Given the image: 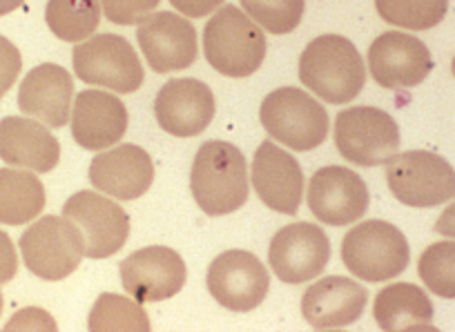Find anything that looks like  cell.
Returning a JSON list of instances; mask_svg holds the SVG:
<instances>
[{
    "instance_id": "cell-1",
    "label": "cell",
    "mask_w": 455,
    "mask_h": 332,
    "mask_svg": "<svg viewBox=\"0 0 455 332\" xmlns=\"http://www.w3.org/2000/svg\"><path fill=\"white\" fill-rule=\"evenodd\" d=\"M190 190L208 217H226L243 208L251 192L243 152L228 141H205L192 161Z\"/></svg>"
},
{
    "instance_id": "cell-2",
    "label": "cell",
    "mask_w": 455,
    "mask_h": 332,
    "mask_svg": "<svg viewBox=\"0 0 455 332\" xmlns=\"http://www.w3.org/2000/svg\"><path fill=\"white\" fill-rule=\"evenodd\" d=\"M299 78L310 91L331 105L351 103L366 85V67L348 38L326 34L304 47Z\"/></svg>"
},
{
    "instance_id": "cell-3",
    "label": "cell",
    "mask_w": 455,
    "mask_h": 332,
    "mask_svg": "<svg viewBox=\"0 0 455 332\" xmlns=\"http://www.w3.org/2000/svg\"><path fill=\"white\" fill-rule=\"evenodd\" d=\"M264 32L239 7L226 5L205 23L204 54L214 72L228 78L252 76L264 65Z\"/></svg>"
},
{
    "instance_id": "cell-4",
    "label": "cell",
    "mask_w": 455,
    "mask_h": 332,
    "mask_svg": "<svg viewBox=\"0 0 455 332\" xmlns=\"http://www.w3.org/2000/svg\"><path fill=\"white\" fill-rule=\"evenodd\" d=\"M341 261L362 281H391L409 268V241L400 228L373 218L347 233L341 243Z\"/></svg>"
},
{
    "instance_id": "cell-5",
    "label": "cell",
    "mask_w": 455,
    "mask_h": 332,
    "mask_svg": "<svg viewBox=\"0 0 455 332\" xmlns=\"http://www.w3.org/2000/svg\"><path fill=\"white\" fill-rule=\"evenodd\" d=\"M266 132L295 152H310L328 137V112L299 87L270 91L259 109Z\"/></svg>"
},
{
    "instance_id": "cell-6",
    "label": "cell",
    "mask_w": 455,
    "mask_h": 332,
    "mask_svg": "<svg viewBox=\"0 0 455 332\" xmlns=\"http://www.w3.org/2000/svg\"><path fill=\"white\" fill-rule=\"evenodd\" d=\"M400 128L388 112L371 105L341 109L335 119V146L348 163L387 165L400 150Z\"/></svg>"
},
{
    "instance_id": "cell-7",
    "label": "cell",
    "mask_w": 455,
    "mask_h": 332,
    "mask_svg": "<svg viewBox=\"0 0 455 332\" xmlns=\"http://www.w3.org/2000/svg\"><path fill=\"white\" fill-rule=\"evenodd\" d=\"M387 183L400 203L435 208L455 194L453 165L435 152L409 150L387 163Z\"/></svg>"
},
{
    "instance_id": "cell-8",
    "label": "cell",
    "mask_w": 455,
    "mask_h": 332,
    "mask_svg": "<svg viewBox=\"0 0 455 332\" xmlns=\"http://www.w3.org/2000/svg\"><path fill=\"white\" fill-rule=\"evenodd\" d=\"M74 72L87 85H99L119 94H134L146 81V72L134 47L119 34H99L74 50Z\"/></svg>"
},
{
    "instance_id": "cell-9",
    "label": "cell",
    "mask_w": 455,
    "mask_h": 332,
    "mask_svg": "<svg viewBox=\"0 0 455 332\" xmlns=\"http://www.w3.org/2000/svg\"><path fill=\"white\" fill-rule=\"evenodd\" d=\"M23 261L32 274L60 281L78 270L85 248L78 230L65 217H43L20 237Z\"/></svg>"
},
{
    "instance_id": "cell-10",
    "label": "cell",
    "mask_w": 455,
    "mask_h": 332,
    "mask_svg": "<svg viewBox=\"0 0 455 332\" xmlns=\"http://www.w3.org/2000/svg\"><path fill=\"white\" fill-rule=\"evenodd\" d=\"M63 217L78 230L90 259H108L128 243L130 214L96 192H76L63 205Z\"/></svg>"
},
{
    "instance_id": "cell-11",
    "label": "cell",
    "mask_w": 455,
    "mask_h": 332,
    "mask_svg": "<svg viewBox=\"0 0 455 332\" xmlns=\"http://www.w3.org/2000/svg\"><path fill=\"white\" fill-rule=\"evenodd\" d=\"M208 290L219 305L233 312H251L264 304L270 290V274L255 255L228 250L208 268Z\"/></svg>"
},
{
    "instance_id": "cell-12",
    "label": "cell",
    "mask_w": 455,
    "mask_h": 332,
    "mask_svg": "<svg viewBox=\"0 0 455 332\" xmlns=\"http://www.w3.org/2000/svg\"><path fill=\"white\" fill-rule=\"evenodd\" d=\"M268 261L279 281L297 286L323 273L331 261V241L319 225L297 221L275 234Z\"/></svg>"
},
{
    "instance_id": "cell-13",
    "label": "cell",
    "mask_w": 455,
    "mask_h": 332,
    "mask_svg": "<svg viewBox=\"0 0 455 332\" xmlns=\"http://www.w3.org/2000/svg\"><path fill=\"white\" fill-rule=\"evenodd\" d=\"M369 203V187L351 168L326 165L310 178L308 208L322 224L335 228L355 224L366 214Z\"/></svg>"
},
{
    "instance_id": "cell-14",
    "label": "cell",
    "mask_w": 455,
    "mask_h": 332,
    "mask_svg": "<svg viewBox=\"0 0 455 332\" xmlns=\"http://www.w3.org/2000/svg\"><path fill=\"white\" fill-rule=\"evenodd\" d=\"M186 277V264L172 248H143L121 261V281L125 292L139 304L172 299L183 290Z\"/></svg>"
},
{
    "instance_id": "cell-15",
    "label": "cell",
    "mask_w": 455,
    "mask_h": 332,
    "mask_svg": "<svg viewBox=\"0 0 455 332\" xmlns=\"http://www.w3.org/2000/svg\"><path fill=\"white\" fill-rule=\"evenodd\" d=\"M369 69L384 90H409L427 81L433 69L431 50L419 38L387 32L369 47Z\"/></svg>"
},
{
    "instance_id": "cell-16",
    "label": "cell",
    "mask_w": 455,
    "mask_h": 332,
    "mask_svg": "<svg viewBox=\"0 0 455 332\" xmlns=\"http://www.w3.org/2000/svg\"><path fill=\"white\" fill-rule=\"evenodd\" d=\"M137 41L148 65L159 74L192 67L199 56L195 25L172 12H159L143 19L137 29Z\"/></svg>"
},
{
    "instance_id": "cell-17",
    "label": "cell",
    "mask_w": 455,
    "mask_h": 332,
    "mask_svg": "<svg viewBox=\"0 0 455 332\" xmlns=\"http://www.w3.org/2000/svg\"><path fill=\"white\" fill-rule=\"evenodd\" d=\"M217 112L214 91L196 78H172L155 99V116L161 130L190 138L205 132Z\"/></svg>"
},
{
    "instance_id": "cell-18",
    "label": "cell",
    "mask_w": 455,
    "mask_h": 332,
    "mask_svg": "<svg viewBox=\"0 0 455 332\" xmlns=\"http://www.w3.org/2000/svg\"><path fill=\"white\" fill-rule=\"evenodd\" d=\"M252 186L261 203L279 214L295 217L304 199V172L299 161L275 143L264 141L252 161Z\"/></svg>"
},
{
    "instance_id": "cell-19",
    "label": "cell",
    "mask_w": 455,
    "mask_h": 332,
    "mask_svg": "<svg viewBox=\"0 0 455 332\" xmlns=\"http://www.w3.org/2000/svg\"><path fill=\"white\" fill-rule=\"evenodd\" d=\"M128 107L119 96L85 90L72 109V137L83 150H108L128 132Z\"/></svg>"
},
{
    "instance_id": "cell-20",
    "label": "cell",
    "mask_w": 455,
    "mask_h": 332,
    "mask_svg": "<svg viewBox=\"0 0 455 332\" xmlns=\"http://www.w3.org/2000/svg\"><path fill=\"white\" fill-rule=\"evenodd\" d=\"M155 181V163L139 146H116L94 156L90 163V183L112 199H141Z\"/></svg>"
},
{
    "instance_id": "cell-21",
    "label": "cell",
    "mask_w": 455,
    "mask_h": 332,
    "mask_svg": "<svg viewBox=\"0 0 455 332\" xmlns=\"http://www.w3.org/2000/svg\"><path fill=\"white\" fill-rule=\"evenodd\" d=\"M369 290L348 277H323L301 299V314L315 330H339L364 314Z\"/></svg>"
},
{
    "instance_id": "cell-22",
    "label": "cell",
    "mask_w": 455,
    "mask_h": 332,
    "mask_svg": "<svg viewBox=\"0 0 455 332\" xmlns=\"http://www.w3.org/2000/svg\"><path fill=\"white\" fill-rule=\"evenodd\" d=\"M74 78L65 67L43 63L23 78L19 109L50 128H65L72 115Z\"/></svg>"
},
{
    "instance_id": "cell-23",
    "label": "cell",
    "mask_w": 455,
    "mask_h": 332,
    "mask_svg": "<svg viewBox=\"0 0 455 332\" xmlns=\"http://www.w3.org/2000/svg\"><path fill=\"white\" fill-rule=\"evenodd\" d=\"M0 159L14 168L47 174L59 165L60 143L38 121L5 116L0 121Z\"/></svg>"
},
{
    "instance_id": "cell-24",
    "label": "cell",
    "mask_w": 455,
    "mask_h": 332,
    "mask_svg": "<svg viewBox=\"0 0 455 332\" xmlns=\"http://www.w3.org/2000/svg\"><path fill=\"white\" fill-rule=\"evenodd\" d=\"M375 323L384 332H418L433 328V304L413 283H391L375 296Z\"/></svg>"
},
{
    "instance_id": "cell-25",
    "label": "cell",
    "mask_w": 455,
    "mask_h": 332,
    "mask_svg": "<svg viewBox=\"0 0 455 332\" xmlns=\"http://www.w3.org/2000/svg\"><path fill=\"white\" fill-rule=\"evenodd\" d=\"M45 187L36 174L23 170H0V224L23 225L45 208Z\"/></svg>"
},
{
    "instance_id": "cell-26",
    "label": "cell",
    "mask_w": 455,
    "mask_h": 332,
    "mask_svg": "<svg viewBox=\"0 0 455 332\" xmlns=\"http://www.w3.org/2000/svg\"><path fill=\"white\" fill-rule=\"evenodd\" d=\"M47 28L65 43L90 38L100 23V0H50L45 10Z\"/></svg>"
},
{
    "instance_id": "cell-27",
    "label": "cell",
    "mask_w": 455,
    "mask_h": 332,
    "mask_svg": "<svg viewBox=\"0 0 455 332\" xmlns=\"http://www.w3.org/2000/svg\"><path fill=\"white\" fill-rule=\"evenodd\" d=\"M150 317L139 301L114 292L100 295L87 319L92 332H150Z\"/></svg>"
},
{
    "instance_id": "cell-28",
    "label": "cell",
    "mask_w": 455,
    "mask_h": 332,
    "mask_svg": "<svg viewBox=\"0 0 455 332\" xmlns=\"http://www.w3.org/2000/svg\"><path fill=\"white\" fill-rule=\"evenodd\" d=\"M384 23L424 32L433 29L449 14V0H375Z\"/></svg>"
},
{
    "instance_id": "cell-29",
    "label": "cell",
    "mask_w": 455,
    "mask_h": 332,
    "mask_svg": "<svg viewBox=\"0 0 455 332\" xmlns=\"http://www.w3.org/2000/svg\"><path fill=\"white\" fill-rule=\"evenodd\" d=\"M246 16L268 34L282 36L299 28L304 20L306 0H239Z\"/></svg>"
},
{
    "instance_id": "cell-30",
    "label": "cell",
    "mask_w": 455,
    "mask_h": 332,
    "mask_svg": "<svg viewBox=\"0 0 455 332\" xmlns=\"http://www.w3.org/2000/svg\"><path fill=\"white\" fill-rule=\"evenodd\" d=\"M455 246L453 241H440L422 252L418 273L431 292L444 299L455 296Z\"/></svg>"
},
{
    "instance_id": "cell-31",
    "label": "cell",
    "mask_w": 455,
    "mask_h": 332,
    "mask_svg": "<svg viewBox=\"0 0 455 332\" xmlns=\"http://www.w3.org/2000/svg\"><path fill=\"white\" fill-rule=\"evenodd\" d=\"M161 0H100L105 16L114 25H137L159 7Z\"/></svg>"
},
{
    "instance_id": "cell-32",
    "label": "cell",
    "mask_w": 455,
    "mask_h": 332,
    "mask_svg": "<svg viewBox=\"0 0 455 332\" xmlns=\"http://www.w3.org/2000/svg\"><path fill=\"white\" fill-rule=\"evenodd\" d=\"M23 69L20 51L10 38L0 36V99H5L7 91L19 81V74Z\"/></svg>"
},
{
    "instance_id": "cell-33",
    "label": "cell",
    "mask_w": 455,
    "mask_h": 332,
    "mask_svg": "<svg viewBox=\"0 0 455 332\" xmlns=\"http://www.w3.org/2000/svg\"><path fill=\"white\" fill-rule=\"evenodd\" d=\"M5 330H56V321L45 312V310L28 308L16 312L14 317L10 319V323L5 326Z\"/></svg>"
},
{
    "instance_id": "cell-34",
    "label": "cell",
    "mask_w": 455,
    "mask_h": 332,
    "mask_svg": "<svg viewBox=\"0 0 455 332\" xmlns=\"http://www.w3.org/2000/svg\"><path fill=\"white\" fill-rule=\"evenodd\" d=\"M19 273V255L10 234L0 230V283H7Z\"/></svg>"
},
{
    "instance_id": "cell-35",
    "label": "cell",
    "mask_w": 455,
    "mask_h": 332,
    "mask_svg": "<svg viewBox=\"0 0 455 332\" xmlns=\"http://www.w3.org/2000/svg\"><path fill=\"white\" fill-rule=\"evenodd\" d=\"M221 3H226V0H170V5L179 10V14L188 16V19L210 16L217 7H221Z\"/></svg>"
},
{
    "instance_id": "cell-36",
    "label": "cell",
    "mask_w": 455,
    "mask_h": 332,
    "mask_svg": "<svg viewBox=\"0 0 455 332\" xmlns=\"http://www.w3.org/2000/svg\"><path fill=\"white\" fill-rule=\"evenodd\" d=\"M23 3H25V0H0V16L12 14V12L19 10Z\"/></svg>"
},
{
    "instance_id": "cell-37",
    "label": "cell",
    "mask_w": 455,
    "mask_h": 332,
    "mask_svg": "<svg viewBox=\"0 0 455 332\" xmlns=\"http://www.w3.org/2000/svg\"><path fill=\"white\" fill-rule=\"evenodd\" d=\"M0 312H3V295H0Z\"/></svg>"
}]
</instances>
